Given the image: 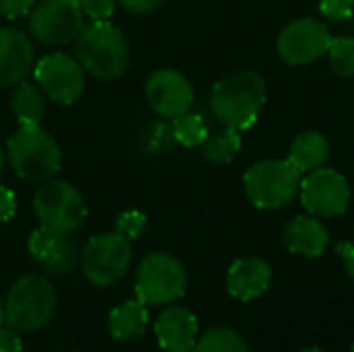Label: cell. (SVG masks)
<instances>
[{"mask_svg": "<svg viewBox=\"0 0 354 352\" xmlns=\"http://www.w3.org/2000/svg\"><path fill=\"white\" fill-rule=\"evenodd\" d=\"M4 164H6V154H4V149L0 147V176H2V172H4Z\"/></svg>", "mask_w": 354, "mask_h": 352, "instance_id": "obj_34", "label": "cell"}, {"mask_svg": "<svg viewBox=\"0 0 354 352\" xmlns=\"http://www.w3.org/2000/svg\"><path fill=\"white\" fill-rule=\"evenodd\" d=\"M268 100L266 79L251 68L234 71L222 77L212 89V112L228 129L249 131L259 120Z\"/></svg>", "mask_w": 354, "mask_h": 352, "instance_id": "obj_1", "label": "cell"}, {"mask_svg": "<svg viewBox=\"0 0 354 352\" xmlns=\"http://www.w3.org/2000/svg\"><path fill=\"white\" fill-rule=\"evenodd\" d=\"M35 66L33 39L15 27H0V87H15Z\"/></svg>", "mask_w": 354, "mask_h": 352, "instance_id": "obj_15", "label": "cell"}, {"mask_svg": "<svg viewBox=\"0 0 354 352\" xmlns=\"http://www.w3.org/2000/svg\"><path fill=\"white\" fill-rule=\"evenodd\" d=\"M284 243L290 253L315 259L328 249L330 234L319 218L297 216L284 226Z\"/></svg>", "mask_w": 354, "mask_h": 352, "instance_id": "obj_18", "label": "cell"}, {"mask_svg": "<svg viewBox=\"0 0 354 352\" xmlns=\"http://www.w3.org/2000/svg\"><path fill=\"white\" fill-rule=\"evenodd\" d=\"M301 352H324L322 349H315V346H311V349H303Z\"/></svg>", "mask_w": 354, "mask_h": 352, "instance_id": "obj_36", "label": "cell"}, {"mask_svg": "<svg viewBox=\"0 0 354 352\" xmlns=\"http://www.w3.org/2000/svg\"><path fill=\"white\" fill-rule=\"evenodd\" d=\"M351 352H354V344H353V346H351Z\"/></svg>", "mask_w": 354, "mask_h": 352, "instance_id": "obj_37", "label": "cell"}, {"mask_svg": "<svg viewBox=\"0 0 354 352\" xmlns=\"http://www.w3.org/2000/svg\"><path fill=\"white\" fill-rule=\"evenodd\" d=\"M10 110L19 124H39L46 112V95L37 83L21 81L12 87Z\"/></svg>", "mask_w": 354, "mask_h": 352, "instance_id": "obj_21", "label": "cell"}, {"mask_svg": "<svg viewBox=\"0 0 354 352\" xmlns=\"http://www.w3.org/2000/svg\"><path fill=\"white\" fill-rule=\"evenodd\" d=\"M187 290L185 266L166 251L145 255L135 274V293L147 307H164L178 301Z\"/></svg>", "mask_w": 354, "mask_h": 352, "instance_id": "obj_6", "label": "cell"}, {"mask_svg": "<svg viewBox=\"0 0 354 352\" xmlns=\"http://www.w3.org/2000/svg\"><path fill=\"white\" fill-rule=\"evenodd\" d=\"M241 145H243L241 133L224 127L222 131L209 133L205 137V141L201 143V154L212 164H228L241 151Z\"/></svg>", "mask_w": 354, "mask_h": 352, "instance_id": "obj_22", "label": "cell"}, {"mask_svg": "<svg viewBox=\"0 0 354 352\" xmlns=\"http://www.w3.org/2000/svg\"><path fill=\"white\" fill-rule=\"evenodd\" d=\"M147 228V216L139 210H124L116 216V232L127 241H137Z\"/></svg>", "mask_w": 354, "mask_h": 352, "instance_id": "obj_26", "label": "cell"}, {"mask_svg": "<svg viewBox=\"0 0 354 352\" xmlns=\"http://www.w3.org/2000/svg\"><path fill=\"white\" fill-rule=\"evenodd\" d=\"M15 214H17V197L8 187L0 185V224L8 222Z\"/></svg>", "mask_w": 354, "mask_h": 352, "instance_id": "obj_31", "label": "cell"}, {"mask_svg": "<svg viewBox=\"0 0 354 352\" xmlns=\"http://www.w3.org/2000/svg\"><path fill=\"white\" fill-rule=\"evenodd\" d=\"M33 79L56 104L71 106L85 91V68L79 60L64 52H50L41 56L33 66Z\"/></svg>", "mask_w": 354, "mask_h": 352, "instance_id": "obj_9", "label": "cell"}, {"mask_svg": "<svg viewBox=\"0 0 354 352\" xmlns=\"http://www.w3.org/2000/svg\"><path fill=\"white\" fill-rule=\"evenodd\" d=\"M73 52L85 73L102 81L122 77L131 64V48L124 33L110 21L85 23L73 39Z\"/></svg>", "mask_w": 354, "mask_h": 352, "instance_id": "obj_2", "label": "cell"}, {"mask_svg": "<svg viewBox=\"0 0 354 352\" xmlns=\"http://www.w3.org/2000/svg\"><path fill=\"white\" fill-rule=\"evenodd\" d=\"M149 326V307L139 299H129L108 313V332L118 342L137 340Z\"/></svg>", "mask_w": 354, "mask_h": 352, "instance_id": "obj_19", "label": "cell"}, {"mask_svg": "<svg viewBox=\"0 0 354 352\" xmlns=\"http://www.w3.org/2000/svg\"><path fill=\"white\" fill-rule=\"evenodd\" d=\"M172 135L180 145L197 147V145H201L205 141L209 131H207V124H205L201 114L185 112V114H180V116H176L172 120Z\"/></svg>", "mask_w": 354, "mask_h": 352, "instance_id": "obj_24", "label": "cell"}, {"mask_svg": "<svg viewBox=\"0 0 354 352\" xmlns=\"http://www.w3.org/2000/svg\"><path fill=\"white\" fill-rule=\"evenodd\" d=\"M4 154L12 172L27 183L50 180L62 164L56 139L39 124H21L6 139Z\"/></svg>", "mask_w": 354, "mask_h": 352, "instance_id": "obj_3", "label": "cell"}, {"mask_svg": "<svg viewBox=\"0 0 354 352\" xmlns=\"http://www.w3.org/2000/svg\"><path fill=\"white\" fill-rule=\"evenodd\" d=\"M133 259V247L131 241H127L122 234L104 232L97 237H91L81 253V268L85 278L97 286V288H110L118 284Z\"/></svg>", "mask_w": 354, "mask_h": 352, "instance_id": "obj_8", "label": "cell"}, {"mask_svg": "<svg viewBox=\"0 0 354 352\" xmlns=\"http://www.w3.org/2000/svg\"><path fill=\"white\" fill-rule=\"evenodd\" d=\"M303 174L288 160H261L243 176L247 199L259 210H280L288 205L301 189Z\"/></svg>", "mask_w": 354, "mask_h": 352, "instance_id": "obj_5", "label": "cell"}, {"mask_svg": "<svg viewBox=\"0 0 354 352\" xmlns=\"http://www.w3.org/2000/svg\"><path fill=\"white\" fill-rule=\"evenodd\" d=\"M33 6H35V0H0V17L8 21L23 19V17H29Z\"/></svg>", "mask_w": 354, "mask_h": 352, "instance_id": "obj_29", "label": "cell"}, {"mask_svg": "<svg viewBox=\"0 0 354 352\" xmlns=\"http://www.w3.org/2000/svg\"><path fill=\"white\" fill-rule=\"evenodd\" d=\"M122 8L129 12H151L156 10L164 0H116Z\"/></svg>", "mask_w": 354, "mask_h": 352, "instance_id": "obj_32", "label": "cell"}, {"mask_svg": "<svg viewBox=\"0 0 354 352\" xmlns=\"http://www.w3.org/2000/svg\"><path fill=\"white\" fill-rule=\"evenodd\" d=\"M4 324V299L0 297V326Z\"/></svg>", "mask_w": 354, "mask_h": 352, "instance_id": "obj_35", "label": "cell"}, {"mask_svg": "<svg viewBox=\"0 0 354 352\" xmlns=\"http://www.w3.org/2000/svg\"><path fill=\"white\" fill-rule=\"evenodd\" d=\"M299 195L311 216L336 218L348 210L351 185L338 170L317 168L303 176Z\"/></svg>", "mask_w": 354, "mask_h": 352, "instance_id": "obj_11", "label": "cell"}, {"mask_svg": "<svg viewBox=\"0 0 354 352\" xmlns=\"http://www.w3.org/2000/svg\"><path fill=\"white\" fill-rule=\"evenodd\" d=\"M56 313V290L46 276L25 274L4 299V324L17 332H37Z\"/></svg>", "mask_w": 354, "mask_h": 352, "instance_id": "obj_4", "label": "cell"}, {"mask_svg": "<svg viewBox=\"0 0 354 352\" xmlns=\"http://www.w3.org/2000/svg\"><path fill=\"white\" fill-rule=\"evenodd\" d=\"M272 282V268L261 257H241L226 274V290L232 299L253 301L261 297Z\"/></svg>", "mask_w": 354, "mask_h": 352, "instance_id": "obj_17", "label": "cell"}, {"mask_svg": "<svg viewBox=\"0 0 354 352\" xmlns=\"http://www.w3.org/2000/svg\"><path fill=\"white\" fill-rule=\"evenodd\" d=\"M33 212L41 228L56 234H73L87 218L83 195L66 180H46L35 197Z\"/></svg>", "mask_w": 354, "mask_h": 352, "instance_id": "obj_7", "label": "cell"}, {"mask_svg": "<svg viewBox=\"0 0 354 352\" xmlns=\"http://www.w3.org/2000/svg\"><path fill=\"white\" fill-rule=\"evenodd\" d=\"M319 10L332 21H348L354 15V0H319Z\"/></svg>", "mask_w": 354, "mask_h": 352, "instance_id": "obj_28", "label": "cell"}, {"mask_svg": "<svg viewBox=\"0 0 354 352\" xmlns=\"http://www.w3.org/2000/svg\"><path fill=\"white\" fill-rule=\"evenodd\" d=\"M330 158V141L317 131H305L295 137L288 149V162L305 176L326 164Z\"/></svg>", "mask_w": 354, "mask_h": 352, "instance_id": "obj_20", "label": "cell"}, {"mask_svg": "<svg viewBox=\"0 0 354 352\" xmlns=\"http://www.w3.org/2000/svg\"><path fill=\"white\" fill-rule=\"evenodd\" d=\"M193 352H249V346L234 330L214 328L207 330L201 338H197Z\"/></svg>", "mask_w": 354, "mask_h": 352, "instance_id": "obj_23", "label": "cell"}, {"mask_svg": "<svg viewBox=\"0 0 354 352\" xmlns=\"http://www.w3.org/2000/svg\"><path fill=\"white\" fill-rule=\"evenodd\" d=\"M83 25V12L77 0H41L29 12V33L46 46L73 41Z\"/></svg>", "mask_w": 354, "mask_h": 352, "instance_id": "obj_10", "label": "cell"}, {"mask_svg": "<svg viewBox=\"0 0 354 352\" xmlns=\"http://www.w3.org/2000/svg\"><path fill=\"white\" fill-rule=\"evenodd\" d=\"M0 352H23L21 332L2 324L0 326Z\"/></svg>", "mask_w": 354, "mask_h": 352, "instance_id": "obj_30", "label": "cell"}, {"mask_svg": "<svg viewBox=\"0 0 354 352\" xmlns=\"http://www.w3.org/2000/svg\"><path fill=\"white\" fill-rule=\"evenodd\" d=\"M336 251H338V255L344 259L346 272H348L351 280L354 282V245L353 243H348V241H344V243H340V245L336 247Z\"/></svg>", "mask_w": 354, "mask_h": 352, "instance_id": "obj_33", "label": "cell"}, {"mask_svg": "<svg viewBox=\"0 0 354 352\" xmlns=\"http://www.w3.org/2000/svg\"><path fill=\"white\" fill-rule=\"evenodd\" d=\"M145 100L162 118H176L191 110L195 93L189 79L176 68H158L145 83Z\"/></svg>", "mask_w": 354, "mask_h": 352, "instance_id": "obj_13", "label": "cell"}, {"mask_svg": "<svg viewBox=\"0 0 354 352\" xmlns=\"http://www.w3.org/2000/svg\"><path fill=\"white\" fill-rule=\"evenodd\" d=\"M330 44H332L330 29L322 21L311 17L288 23L276 39L280 58L292 66H303L322 58L324 54H328Z\"/></svg>", "mask_w": 354, "mask_h": 352, "instance_id": "obj_12", "label": "cell"}, {"mask_svg": "<svg viewBox=\"0 0 354 352\" xmlns=\"http://www.w3.org/2000/svg\"><path fill=\"white\" fill-rule=\"evenodd\" d=\"M330 66L340 77H354V39L353 37H332L328 48Z\"/></svg>", "mask_w": 354, "mask_h": 352, "instance_id": "obj_25", "label": "cell"}, {"mask_svg": "<svg viewBox=\"0 0 354 352\" xmlns=\"http://www.w3.org/2000/svg\"><path fill=\"white\" fill-rule=\"evenodd\" d=\"M153 332L164 352H193L199 336V322L185 307H168L156 319Z\"/></svg>", "mask_w": 354, "mask_h": 352, "instance_id": "obj_16", "label": "cell"}, {"mask_svg": "<svg viewBox=\"0 0 354 352\" xmlns=\"http://www.w3.org/2000/svg\"><path fill=\"white\" fill-rule=\"evenodd\" d=\"M83 17L91 21H108L116 8V0H77Z\"/></svg>", "mask_w": 354, "mask_h": 352, "instance_id": "obj_27", "label": "cell"}, {"mask_svg": "<svg viewBox=\"0 0 354 352\" xmlns=\"http://www.w3.org/2000/svg\"><path fill=\"white\" fill-rule=\"evenodd\" d=\"M29 255L52 276H66L81 259L71 234H56L46 228H35L27 239Z\"/></svg>", "mask_w": 354, "mask_h": 352, "instance_id": "obj_14", "label": "cell"}]
</instances>
